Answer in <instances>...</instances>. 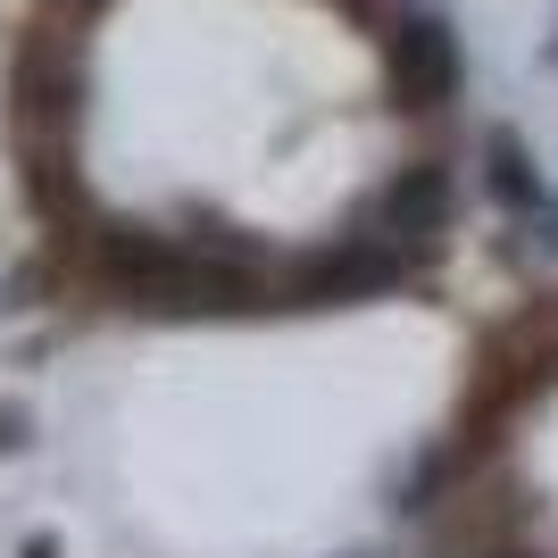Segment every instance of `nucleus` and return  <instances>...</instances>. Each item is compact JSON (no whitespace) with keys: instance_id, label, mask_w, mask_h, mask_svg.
Returning a JSON list of instances; mask_svg holds the SVG:
<instances>
[{"instance_id":"obj_6","label":"nucleus","mask_w":558,"mask_h":558,"mask_svg":"<svg viewBox=\"0 0 558 558\" xmlns=\"http://www.w3.org/2000/svg\"><path fill=\"white\" fill-rule=\"evenodd\" d=\"M534 217V242H525V251H558V201L550 192H542V209H525Z\"/></svg>"},{"instance_id":"obj_4","label":"nucleus","mask_w":558,"mask_h":558,"mask_svg":"<svg viewBox=\"0 0 558 558\" xmlns=\"http://www.w3.org/2000/svg\"><path fill=\"white\" fill-rule=\"evenodd\" d=\"M75 93H84V68L68 59V43H43V25H34V43L17 50V117H25V134H34V125H68Z\"/></svg>"},{"instance_id":"obj_5","label":"nucleus","mask_w":558,"mask_h":558,"mask_svg":"<svg viewBox=\"0 0 558 558\" xmlns=\"http://www.w3.org/2000/svg\"><path fill=\"white\" fill-rule=\"evenodd\" d=\"M484 192L509 217L542 209V167H534V150H525V134H509V125H492V134H484Z\"/></svg>"},{"instance_id":"obj_7","label":"nucleus","mask_w":558,"mask_h":558,"mask_svg":"<svg viewBox=\"0 0 558 558\" xmlns=\"http://www.w3.org/2000/svg\"><path fill=\"white\" fill-rule=\"evenodd\" d=\"M466 558H542V550H525V542H484V550H466Z\"/></svg>"},{"instance_id":"obj_2","label":"nucleus","mask_w":558,"mask_h":558,"mask_svg":"<svg viewBox=\"0 0 558 558\" xmlns=\"http://www.w3.org/2000/svg\"><path fill=\"white\" fill-rule=\"evenodd\" d=\"M384 84H392V109L425 117V109H450L466 84V50H459V25L442 9H409V17L384 34Z\"/></svg>"},{"instance_id":"obj_3","label":"nucleus","mask_w":558,"mask_h":558,"mask_svg":"<svg viewBox=\"0 0 558 558\" xmlns=\"http://www.w3.org/2000/svg\"><path fill=\"white\" fill-rule=\"evenodd\" d=\"M450 217H459V175H450V159H409L392 184L375 192V233L400 242V251H417V258L450 233Z\"/></svg>"},{"instance_id":"obj_8","label":"nucleus","mask_w":558,"mask_h":558,"mask_svg":"<svg viewBox=\"0 0 558 558\" xmlns=\"http://www.w3.org/2000/svg\"><path fill=\"white\" fill-rule=\"evenodd\" d=\"M25 442V417H17V409H0V450H17Z\"/></svg>"},{"instance_id":"obj_10","label":"nucleus","mask_w":558,"mask_h":558,"mask_svg":"<svg viewBox=\"0 0 558 558\" xmlns=\"http://www.w3.org/2000/svg\"><path fill=\"white\" fill-rule=\"evenodd\" d=\"M550 68H558V43H550Z\"/></svg>"},{"instance_id":"obj_1","label":"nucleus","mask_w":558,"mask_h":558,"mask_svg":"<svg viewBox=\"0 0 558 558\" xmlns=\"http://www.w3.org/2000/svg\"><path fill=\"white\" fill-rule=\"evenodd\" d=\"M409 276H417V251H400L384 233H350V242L301 258V267L283 276V308H359V301L400 292Z\"/></svg>"},{"instance_id":"obj_9","label":"nucleus","mask_w":558,"mask_h":558,"mask_svg":"<svg viewBox=\"0 0 558 558\" xmlns=\"http://www.w3.org/2000/svg\"><path fill=\"white\" fill-rule=\"evenodd\" d=\"M17 558H59V534H34V542L17 550Z\"/></svg>"}]
</instances>
